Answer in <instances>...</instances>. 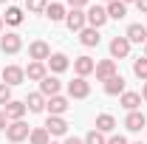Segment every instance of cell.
I'll use <instances>...</instances> for the list:
<instances>
[{
	"mask_svg": "<svg viewBox=\"0 0 147 144\" xmlns=\"http://www.w3.org/2000/svg\"><path fill=\"white\" fill-rule=\"evenodd\" d=\"M9 102H11V88H9V85H6V82H0V105H3V108H6V105H9Z\"/></svg>",
	"mask_w": 147,
	"mask_h": 144,
	"instance_id": "obj_31",
	"label": "cell"
},
{
	"mask_svg": "<svg viewBox=\"0 0 147 144\" xmlns=\"http://www.w3.org/2000/svg\"><path fill=\"white\" fill-rule=\"evenodd\" d=\"M65 26H68L71 31H82V28L88 26V20H85V11H82V9H71V11L65 14Z\"/></svg>",
	"mask_w": 147,
	"mask_h": 144,
	"instance_id": "obj_6",
	"label": "cell"
},
{
	"mask_svg": "<svg viewBox=\"0 0 147 144\" xmlns=\"http://www.w3.org/2000/svg\"><path fill=\"white\" fill-rule=\"evenodd\" d=\"M130 54V40L127 37H113L110 40V57L113 59H122V57Z\"/></svg>",
	"mask_w": 147,
	"mask_h": 144,
	"instance_id": "obj_8",
	"label": "cell"
},
{
	"mask_svg": "<svg viewBox=\"0 0 147 144\" xmlns=\"http://www.w3.org/2000/svg\"><path fill=\"white\" fill-rule=\"evenodd\" d=\"M93 68H96V62H93L91 57H76L74 59V71H76V76H88V73H93Z\"/></svg>",
	"mask_w": 147,
	"mask_h": 144,
	"instance_id": "obj_16",
	"label": "cell"
},
{
	"mask_svg": "<svg viewBox=\"0 0 147 144\" xmlns=\"http://www.w3.org/2000/svg\"><path fill=\"white\" fill-rule=\"evenodd\" d=\"M26 110H28V108H26V102H14V99H11V102L3 108V113L9 116V122H20V119L26 116Z\"/></svg>",
	"mask_w": 147,
	"mask_h": 144,
	"instance_id": "obj_15",
	"label": "cell"
},
{
	"mask_svg": "<svg viewBox=\"0 0 147 144\" xmlns=\"http://www.w3.org/2000/svg\"><path fill=\"white\" fill-rule=\"evenodd\" d=\"M6 127H9V116L0 110V130H6Z\"/></svg>",
	"mask_w": 147,
	"mask_h": 144,
	"instance_id": "obj_34",
	"label": "cell"
},
{
	"mask_svg": "<svg viewBox=\"0 0 147 144\" xmlns=\"http://www.w3.org/2000/svg\"><path fill=\"white\" fill-rule=\"evenodd\" d=\"M0 3H6V0H0Z\"/></svg>",
	"mask_w": 147,
	"mask_h": 144,
	"instance_id": "obj_42",
	"label": "cell"
},
{
	"mask_svg": "<svg viewBox=\"0 0 147 144\" xmlns=\"http://www.w3.org/2000/svg\"><path fill=\"white\" fill-rule=\"evenodd\" d=\"M136 6H139V11H144V14H147V0H136Z\"/></svg>",
	"mask_w": 147,
	"mask_h": 144,
	"instance_id": "obj_35",
	"label": "cell"
},
{
	"mask_svg": "<svg viewBox=\"0 0 147 144\" xmlns=\"http://www.w3.org/2000/svg\"><path fill=\"white\" fill-rule=\"evenodd\" d=\"M26 9H28L31 14H45V9H48V0H26Z\"/></svg>",
	"mask_w": 147,
	"mask_h": 144,
	"instance_id": "obj_28",
	"label": "cell"
},
{
	"mask_svg": "<svg viewBox=\"0 0 147 144\" xmlns=\"http://www.w3.org/2000/svg\"><path fill=\"white\" fill-rule=\"evenodd\" d=\"M0 31H3V17H0Z\"/></svg>",
	"mask_w": 147,
	"mask_h": 144,
	"instance_id": "obj_39",
	"label": "cell"
},
{
	"mask_svg": "<svg viewBox=\"0 0 147 144\" xmlns=\"http://www.w3.org/2000/svg\"><path fill=\"white\" fill-rule=\"evenodd\" d=\"M68 108H71V105H68V99H65V96H51V99L45 102V110H48V116H62Z\"/></svg>",
	"mask_w": 147,
	"mask_h": 144,
	"instance_id": "obj_11",
	"label": "cell"
},
{
	"mask_svg": "<svg viewBox=\"0 0 147 144\" xmlns=\"http://www.w3.org/2000/svg\"><path fill=\"white\" fill-rule=\"evenodd\" d=\"M144 57H147V42H144Z\"/></svg>",
	"mask_w": 147,
	"mask_h": 144,
	"instance_id": "obj_40",
	"label": "cell"
},
{
	"mask_svg": "<svg viewBox=\"0 0 147 144\" xmlns=\"http://www.w3.org/2000/svg\"><path fill=\"white\" fill-rule=\"evenodd\" d=\"M142 99L147 102V82H144V88H142Z\"/></svg>",
	"mask_w": 147,
	"mask_h": 144,
	"instance_id": "obj_37",
	"label": "cell"
},
{
	"mask_svg": "<svg viewBox=\"0 0 147 144\" xmlns=\"http://www.w3.org/2000/svg\"><path fill=\"white\" fill-rule=\"evenodd\" d=\"M51 144H54V141H51Z\"/></svg>",
	"mask_w": 147,
	"mask_h": 144,
	"instance_id": "obj_45",
	"label": "cell"
},
{
	"mask_svg": "<svg viewBox=\"0 0 147 144\" xmlns=\"http://www.w3.org/2000/svg\"><path fill=\"white\" fill-rule=\"evenodd\" d=\"M45 102H48V99H45L42 93H31V96L26 99V108L31 110V113H42V110H45Z\"/></svg>",
	"mask_w": 147,
	"mask_h": 144,
	"instance_id": "obj_21",
	"label": "cell"
},
{
	"mask_svg": "<svg viewBox=\"0 0 147 144\" xmlns=\"http://www.w3.org/2000/svg\"><path fill=\"white\" fill-rule=\"evenodd\" d=\"M28 57H31L34 62H48V57H51V48H48V42H42V40H34V42L28 45Z\"/></svg>",
	"mask_w": 147,
	"mask_h": 144,
	"instance_id": "obj_4",
	"label": "cell"
},
{
	"mask_svg": "<svg viewBox=\"0 0 147 144\" xmlns=\"http://www.w3.org/2000/svg\"><path fill=\"white\" fill-rule=\"evenodd\" d=\"M125 127H127L130 133H139L142 127H147L144 113H142V110H130V113H127V119H125Z\"/></svg>",
	"mask_w": 147,
	"mask_h": 144,
	"instance_id": "obj_13",
	"label": "cell"
},
{
	"mask_svg": "<svg viewBox=\"0 0 147 144\" xmlns=\"http://www.w3.org/2000/svg\"><path fill=\"white\" fill-rule=\"evenodd\" d=\"M3 23H9V26H20V23H23V9L9 6V9H6V14H3Z\"/></svg>",
	"mask_w": 147,
	"mask_h": 144,
	"instance_id": "obj_25",
	"label": "cell"
},
{
	"mask_svg": "<svg viewBox=\"0 0 147 144\" xmlns=\"http://www.w3.org/2000/svg\"><path fill=\"white\" fill-rule=\"evenodd\" d=\"M113 127H116V119H113L110 113L96 116V130H99V133H113Z\"/></svg>",
	"mask_w": 147,
	"mask_h": 144,
	"instance_id": "obj_24",
	"label": "cell"
},
{
	"mask_svg": "<svg viewBox=\"0 0 147 144\" xmlns=\"http://www.w3.org/2000/svg\"><path fill=\"white\" fill-rule=\"evenodd\" d=\"M122 108L127 110H139L142 108V93H133V90H125V93H122Z\"/></svg>",
	"mask_w": 147,
	"mask_h": 144,
	"instance_id": "obj_19",
	"label": "cell"
},
{
	"mask_svg": "<svg viewBox=\"0 0 147 144\" xmlns=\"http://www.w3.org/2000/svg\"><path fill=\"white\" fill-rule=\"evenodd\" d=\"M26 76H28L31 82H42V79L48 76V65H45V62H28Z\"/></svg>",
	"mask_w": 147,
	"mask_h": 144,
	"instance_id": "obj_14",
	"label": "cell"
},
{
	"mask_svg": "<svg viewBox=\"0 0 147 144\" xmlns=\"http://www.w3.org/2000/svg\"><path fill=\"white\" fill-rule=\"evenodd\" d=\"M68 65H71V62H68V57H65V54H51V57H48V68H51L54 73H62Z\"/></svg>",
	"mask_w": 147,
	"mask_h": 144,
	"instance_id": "obj_22",
	"label": "cell"
},
{
	"mask_svg": "<svg viewBox=\"0 0 147 144\" xmlns=\"http://www.w3.org/2000/svg\"><path fill=\"white\" fill-rule=\"evenodd\" d=\"M85 144H108V139H105V133H99V130L93 127L91 133L85 136Z\"/></svg>",
	"mask_w": 147,
	"mask_h": 144,
	"instance_id": "obj_30",
	"label": "cell"
},
{
	"mask_svg": "<svg viewBox=\"0 0 147 144\" xmlns=\"http://www.w3.org/2000/svg\"><path fill=\"white\" fill-rule=\"evenodd\" d=\"M105 3H113V0H105Z\"/></svg>",
	"mask_w": 147,
	"mask_h": 144,
	"instance_id": "obj_41",
	"label": "cell"
},
{
	"mask_svg": "<svg viewBox=\"0 0 147 144\" xmlns=\"http://www.w3.org/2000/svg\"><path fill=\"white\" fill-rule=\"evenodd\" d=\"M20 48H23L20 34H3L0 37V51H3V54H17Z\"/></svg>",
	"mask_w": 147,
	"mask_h": 144,
	"instance_id": "obj_9",
	"label": "cell"
},
{
	"mask_svg": "<svg viewBox=\"0 0 147 144\" xmlns=\"http://www.w3.org/2000/svg\"><path fill=\"white\" fill-rule=\"evenodd\" d=\"M105 93H108V96H119V93H125V76H122V73L110 76L108 82H105Z\"/></svg>",
	"mask_w": 147,
	"mask_h": 144,
	"instance_id": "obj_17",
	"label": "cell"
},
{
	"mask_svg": "<svg viewBox=\"0 0 147 144\" xmlns=\"http://www.w3.org/2000/svg\"><path fill=\"white\" fill-rule=\"evenodd\" d=\"M133 73H136L139 79H144V82H147V57H139V59L133 62Z\"/></svg>",
	"mask_w": 147,
	"mask_h": 144,
	"instance_id": "obj_29",
	"label": "cell"
},
{
	"mask_svg": "<svg viewBox=\"0 0 147 144\" xmlns=\"http://www.w3.org/2000/svg\"><path fill=\"white\" fill-rule=\"evenodd\" d=\"M122 3H125V6H127V3H136V0H122Z\"/></svg>",
	"mask_w": 147,
	"mask_h": 144,
	"instance_id": "obj_38",
	"label": "cell"
},
{
	"mask_svg": "<svg viewBox=\"0 0 147 144\" xmlns=\"http://www.w3.org/2000/svg\"><path fill=\"white\" fill-rule=\"evenodd\" d=\"M130 40V42H147V26H142V23H133V26H127V34H125Z\"/></svg>",
	"mask_w": 147,
	"mask_h": 144,
	"instance_id": "obj_18",
	"label": "cell"
},
{
	"mask_svg": "<svg viewBox=\"0 0 147 144\" xmlns=\"http://www.w3.org/2000/svg\"><path fill=\"white\" fill-rule=\"evenodd\" d=\"M88 93H91V85H88V79L76 76L74 82H68V96H71V99H85Z\"/></svg>",
	"mask_w": 147,
	"mask_h": 144,
	"instance_id": "obj_5",
	"label": "cell"
},
{
	"mask_svg": "<svg viewBox=\"0 0 147 144\" xmlns=\"http://www.w3.org/2000/svg\"><path fill=\"white\" fill-rule=\"evenodd\" d=\"M79 42L85 45V48H93V45H99V31L91 28V26H85L82 31H79Z\"/></svg>",
	"mask_w": 147,
	"mask_h": 144,
	"instance_id": "obj_20",
	"label": "cell"
},
{
	"mask_svg": "<svg viewBox=\"0 0 147 144\" xmlns=\"http://www.w3.org/2000/svg\"><path fill=\"white\" fill-rule=\"evenodd\" d=\"M65 14H68V11H65V6H62V3H51V6L45 9V17L51 20V23H59V20H65Z\"/></svg>",
	"mask_w": 147,
	"mask_h": 144,
	"instance_id": "obj_23",
	"label": "cell"
},
{
	"mask_svg": "<svg viewBox=\"0 0 147 144\" xmlns=\"http://www.w3.org/2000/svg\"><path fill=\"white\" fill-rule=\"evenodd\" d=\"M59 88H62V82H59L57 76H51V73H48V76L40 82V93H42L45 99H51V96H59Z\"/></svg>",
	"mask_w": 147,
	"mask_h": 144,
	"instance_id": "obj_10",
	"label": "cell"
},
{
	"mask_svg": "<svg viewBox=\"0 0 147 144\" xmlns=\"http://www.w3.org/2000/svg\"><path fill=\"white\" fill-rule=\"evenodd\" d=\"M127 14V6L122 3V0H113V3H108V17H113V20H122Z\"/></svg>",
	"mask_w": 147,
	"mask_h": 144,
	"instance_id": "obj_26",
	"label": "cell"
},
{
	"mask_svg": "<svg viewBox=\"0 0 147 144\" xmlns=\"http://www.w3.org/2000/svg\"><path fill=\"white\" fill-rule=\"evenodd\" d=\"M136 144H142V141H136Z\"/></svg>",
	"mask_w": 147,
	"mask_h": 144,
	"instance_id": "obj_43",
	"label": "cell"
},
{
	"mask_svg": "<svg viewBox=\"0 0 147 144\" xmlns=\"http://www.w3.org/2000/svg\"><path fill=\"white\" fill-rule=\"evenodd\" d=\"M28 141H31V144H51V136H48L45 127H37V130H31Z\"/></svg>",
	"mask_w": 147,
	"mask_h": 144,
	"instance_id": "obj_27",
	"label": "cell"
},
{
	"mask_svg": "<svg viewBox=\"0 0 147 144\" xmlns=\"http://www.w3.org/2000/svg\"><path fill=\"white\" fill-rule=\"evenodd\" d=\"M65 144H85V141H82V139H74V136H71V139H65Z\"/></svg>",
	"mask_w": 147,
	"mask_h": 144,
	"instance_id": "obj_36",
	"label": "cell"
},
{
	"mask_svg": "<svg viewBox=\"0 0 147 144\" xmlns=\"http://www.w3.org/2000/svg\"><path fill=\"white\" fill-rule=\"evenodd\" d=\"M0 76H3V82H6L9 88H14V85H23V79H26V71H23L20 65H6V68L0 71Z\"/></svg>",
	"mask_w": 147,
	"mask_h": 144,
	"instance_id": "obj_3",
	"label": "cell"
},
{
	"mask_svg": "<svg viewBox=\"0 0 147 144\" xmlns=\"http://www.w3.org/2000/svg\"><path fill=\"white\" fill-rule=\"evenodd\" d=\"M93 73H96L99 82H108L110 76H116V59H102V62H96Z\"/></svg>",
	"mask_w": 147,
	"mask_h": 144,
	"instance_id": "obj_7",
	"label": "cell"
},
{
	"mask_svg": "<svg viewBox=\"0 0 147 144\" xmlns=\"http://www.w3.org/2000/svg\"><path fill=\"white\" fill-rule=\"evenodd\" d=\"M108 144H127V139H125V136H110Z\"/></svg>",
	"mask_w": 147,
	"mask_h": 144,
	"instance_id": "obj_32",
	"label": "cell"
},
{
	"mask_svg": "<svg viewBox=\"0 0 147 144\" xmlns=\"http://www.w3.org/2000/svg\"><path fill=\"white\" fill-rule=\"evenodd\" d=\"M45 130H48V136H65V133H68V122H65L62 116H48Z\"/></svg>",
	"mask_w": 147,
	"mask_h": 144,
	"instance_id": "obj_12",
	"label": "cell"
},
{
	"mask_svg": "<svg viewBox=\"0 0 147 144\" xmlns=\"http://www.w3.org/2000/svg\"><path fill=\"white\" fill-rule=\"evenodd\" d=\"M31 136V127L26 124L23 119L20 122H9V127H6V139H9V144H20V141H26Z\"/></svg>",
	"mask_w": 147,
	"mask_h": 144,
	"instance_id": "obj_1",
	"label": "cell"
},
{
	"mask_svg": "<svg viewBox=\"0 0 147 144\" xmlns=\"http://www.w3.org/2000/svg\"><path fill=\"white\" fill-rule=\"evenodd\" d=\"M0 71H3V68H0Z\"/></svg>",
	"mask_w": 147,
	"mask_h": 144,
	"instance_id": "obj_44",
	"label": "cell"
},
{
	"mask_svg": "<svg viewBox=\"0 0 147 144\" xmlns=\"http://www.w3.org/2000/svg\"><path fill=\"white\" fill-rule=\"evenodd\" d=\"M85 20H88V26H91V28H96V31H99V28H102L110 17H108V9H105V6H91V9L85 11Z\"/></svg>",
	"mask_w": 147,
	"mask_h": 144,
	"instance_id": "obj_2",
	"label": "cell"
},
{
	"mask_svg": "<svg viewBox=\"0 0 147 144\" xmlns=\"http://www.w3.org/2000/svg\"><path fill=\"white\" fill-rule=\"evenodd\" d=\"M68 6L71 9H82V6H88V0H68Z\"/></svg>",
	"mask_w": 147,
	"mask_h": 144,
	"instance_id": "obj_33",
	"label": "cell"
}]
</instances>
